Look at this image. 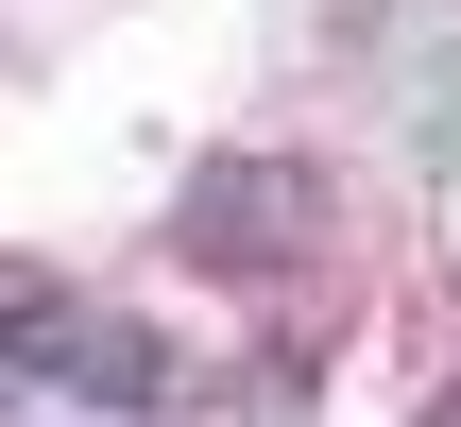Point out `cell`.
<instances>
[{
	"label": "cell",
	"mask_w": 461,
	"mask_h": 427,
	"mask_svg": "<svg viewBox=\"0 0 461 427\" xmlns=\"http://www.w3.org/2000/svg\"><path fill=\"white\" fill-rule=\"evenodd\" d=\"M17 359H34V377H68V394H137V377H154V342H137V325H86V308H68V325H34Z\"/></svg>",
	"instance_id": "6da1fadb"
}]
</instances>
